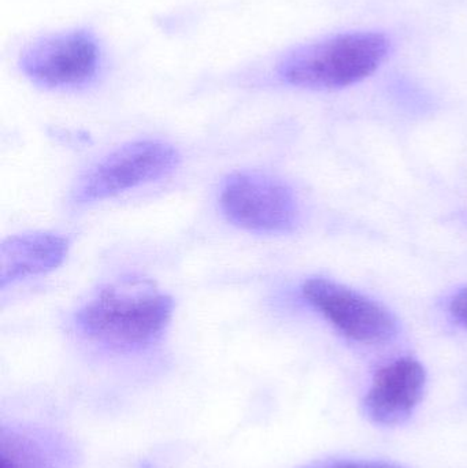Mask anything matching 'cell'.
Here are the masks:
<instances>
[{
  "label": "cell",
  "mask_w": 467,
  "mask_h": 468,
  "mask_svg": "<svg viewBox=\"0 0 467 468\" xmlns=\"http://www.w3.org/2000/svg\"><path fill=\"white\" fill-rule=\"evenodd\" d=\"M175 303L140 281L101 289L77 311L74 324L88 340L117 351L153 346L166 330Z\"/></svg>",
  "instance_id": "cell-1"
},
{
  "label": "cell",
  "mask_w": 467,
  "mask_h": 468,
  "mask_svg": "<svg viewBox=\"0 0 467 468\" xmlns=\"http://www.w3.org/2000/svg\"><path fill=\"white\" fill-rule=\"evenodd\" d=\"M388 37L351 32L301 47L279 65L282 81L306 90H339L372 76L388 57Z\"/></svg>",
  "instance_id": "cell-2"
},
{
  "label": "cell",
  "mask_w": 467,
  "mask_h": 468,
  "mask_svg": "<svg viewBox=\"0 0 467 468\" xmlns=\"http://www.w3.org/2000/svg\"><path fill=\"white\" fill-rule=\"evenodd\" d=\"M180 155L173 145L155 140L129 143L101 159L80 180L79 205L109 199L175 172Z\"/></svg>",
  "instance_id": "cell-3"
},
{
  "label": "cell",
  "mask_w": 467,
  "mask_h": 468,
  "mask_svg": "<svg viewBox=\"0 0 467 468\" xmlns=\"http://www.w3.org/2000/svg\"><path fill=\"white\" fill-rule=\"evenodd\" d=\"M225 217L236 227L255 233H288L295 228L298 205L281 181L258 173H235L219 197Z\"/></svg>",
  "instance_id": "cell-4"
},
{
  "label": "cell",
  "mask_w": 467,
  "mask_h": 468,
  "mask_svg": "<svg viewBox=\"0 0 467 468\" xmlns=\"http://www.w3.org/2000/svg\"><path fill=\"white\" fill-rule=\"evenodd\" d=\"M101 48L87 30L40 38L22 52L19 68L35 84L46 88H76L95 79Z\"/></svg>",
  "instance_id": "cell-5"
},
{
  "label": "cell",
  "mask_w": 467,
  "mask_h": 468,
  "mask_svg": "<svg viewBox=\"0 0 467 468\" xmlns=\"http://www.w3.org/2000/svg\"><path fill=\"white\" fill-rule=\"evenodd\" d=\"M304 299L345 337L362 344H383L397 335L395 316L365 294L326 278L304 282Z\"/></svg>",
  "instance_id": "cell-6"
},
{
  "label": "cell",
  "mask_w": 467,
  "mask_h": 468,
  "mask_svg": "<svg viewBox=\"0 0 467 468\" xmlns=\"http://www.w3.org/2000/svg\"><path fill=\"white\" fill-rule=\"evenodd\" d=\"M427 371L417 360L405 357L380 368L364 401L372 422L397 426L406 422L424 396Z\"/></svg>",
  "instance_id": "cell-7"
},
{
  "label": "cell",
  "mask_w": 467,
  "mask_h": 468,
  "mask_svg": "<svg viewBox=\"0 0 467 468\" xmlns=\"http://www.w3.org/2000/svg\"><path fill=\"white\" fill-rule=\"evenodd\" d=\"M69 252V239L54 233L11 236L0 245V286L58 269Z\"/></svg>",
  "instance_id": "cell-8"
},
{
  "label": "cell",
  "mask_w": 467,
  "mask_h": 468,
  "mask_svg": "<svg viewBox=\"0 0 467 468\" xmlns=\"http://www.w3.org/2000/svg\"><path fill=\"white\" fill-rule=\"evenodd\" d=\"M450 313L458 324L467 329V288L461 289L450 303Z\"/></svg>",
  "instance_id": "cell-9"
},
{
  "label": "cell",
  "mask_w": 467,
  "mask_h": 468,
  "mask_svg": "<svg viewBox=\"0 0 467 468\" xmlns=\"http://www.w3.org/2000/svg\"><path fill=\"white\" fill-rule=\"evenodd\" d=\"M0 468H30V464L18 451L5 447L3 442L2 452H0Z\"/></svg>",
  "instance_id": "cell-10"
},
{
  "label": "cell",
  "mask_w": 467,
  "mask_h": 468,
  "mask_svg": "<svg viewBox=\"0 0 467 468\" xmlns=\"http://www.w3.org/2000/svg\"><path fill=\"white\" fill-rule=\"evenodd\" d=\"M323 468H405L400 464L391 463V462L381 461H350L339 462V463L329 464Z\"/></svg>",
  "instance_id": "cell-11"
}]
</instances>
